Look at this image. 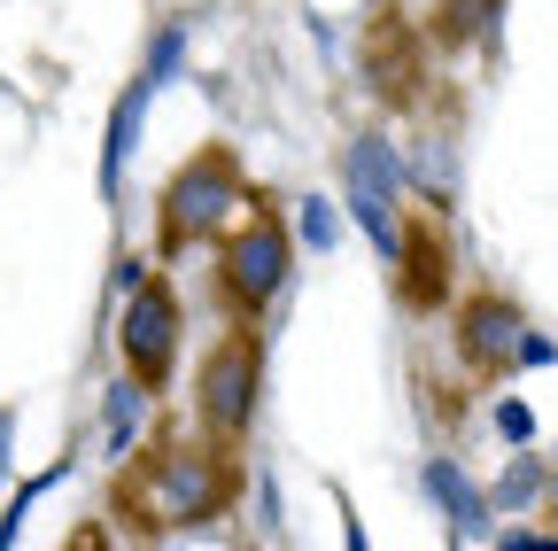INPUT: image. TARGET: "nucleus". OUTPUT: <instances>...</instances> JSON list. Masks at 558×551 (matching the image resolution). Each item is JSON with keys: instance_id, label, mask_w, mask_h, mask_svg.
I'll return each mask as SVG.
<instances>
[{"instance_id": "23", "label": "nucleus", "mask_w": 558, "mask_h": 551, "mask_svg": "<svg viewBox=\"0 0 558 551\" xmlns=\"http://www.w3.org/2000/svg\"><path fill=\"white\" fill-rule=\"evenodd\" d=\"M497 551H558V543H550V536H505Z\"/></svg>"}, {"instance_id": "7", "label": "nucleus", "mask_w": 558, "mask_h": 551, "mask_svg": "<svg viewBox=\"0 0 558 551\" xmlns=\"http://www.w3.org/2000/svg\"><path fill=\"white\" fill-rule=\"evenodd\" d=\"M520 303L512 296H497V288H481V296H465L458 303V319H450V342H458V358H465V373H481V381H505L512 373V342H520Z\"/></svg>"}, {"instance_id": "20", "label": "nucleus", "mask_w": 558, "mask_h": 551, "mask_svg": "<svg viewBox=\"0 0 558 551\" xmlns=\"http://www.w3.org/2000/svg\"><path fill=\"white\" fill-rule=\"evenodd\" d=\"M148 272H156L148 256H117V272H109V288H117V296H132L140 280H148Z\"/></svg>"}, {"instance_id": "21", "label": "nucleus", "mask_w": 558, "mask_h": 551, "mask_svg": "<svg viewBox=\"0 0 558 551\" xmlns=\"http://www.w3.org/2000/svg\"><path fill=\"white\" fill-rule=\"evenodd\" d=\"M62 551H109V528H101V520H86L78 536H70V543H62Z\"/></svg>"}, {"instance_id": "9", "label": "nucleus", "mask_w": 558, "mask_h": 551, "mask_svg": "<svg viewBox=\"0 0 558 551\" xmlns=\"http://www.w3.org/2000/svg\"><path fill=\"white\" fill-rule=\"evenodd\" d=\"M418 490H427V505L450 520V543H481V536H497V505H488V490L458 466V458H427L418 466Z\"/></svg>"}, {"instance_id": "12", "label": "nucleus", "mask_w": 558, "mask_h": 551, "mask_svg": "<svg viewBox=\"0 0 558 551\" xmlns=\"http://www.w3.org/2000/svg\"><path fill=\"white\" fill-rule=\"evenodd\" d=\"M435 39L442 47H497L505 39V0H435Z\"/></svg>"}, {"instance_id": "19", "label": "nucleus", "mask_w": 558, "mask_h": 551, "mask_svg": "<svg viewBox=\"0 0 558 551\" xmlns=\"http://www.w3.org/2000/svg\"><path fill=\"white\" fill-rule=\"evenodd\" d=\"M16 481V404H0V498Z\"/></svg>"}, {"instance_id": "14", "label": "nucleus", "mask_w": 558, "mask_h": 551, "mask_svg": "<svg viewBox=\"0 0 558 551\" xmlns=\"http://www.w3.org/2000/svg\"><path fill=\"white\" fill-rule=\"evenodd\" d=\"M186 39H194V32H186V16H163V24L148 32V62H140V79H148L156 94L186 71Z\"/></svg>"}, {"instance_id": "10", "label": "nucleus", "mask_w": 558, "mask_h": 551, "mask_svg": "<svg viewBox=\"0 0 558 551\" xmlns=\"http://www.w3.org/2000/svg\"><path fill=\"white\" fill-rule=\"evenodd\" d=\"M148 101H156V86H148V79H132V86L109 101V132H101V202H117V194H124L132 148H140V132H148Z\"/></svg>"}, {"instance_id": "15", "label": "nucleus", "mask_w": 558, "mask_h": 551, "mask_svg": "<svg viewBox=\"0 0 558 551\" xmlns=\"http://www.w3.org/2000/svg\"><path fill=\"white\" fill-rule=\"evenodd\" d=\"M295 249H311V256L341 249V202L333 194H303L295 202Z\"/></svg>"}, {"instance_id": "16", "label": "nucleus", "mask_w": 558, "mask_h": 551, "mask_svg": "<svg viewBox=\"0 0 558 551\" xmlns=\"http://www.w3.org/2000/svg\"><path fill=\"white\" fill-rule=\"evenodd\" d=\"M62 474H70V458H54L47 474H24V481H9V513H0V551H16V536H24V520H32V505L54 490Z\"/></svg>"}, {"instance_id": "6", "label": "nucleus", "mask_w": 558, "mask_h": 551, "mask_svg": "<svg viewBox=\"0 0 558 551\" xmlns=\"http://www.w3.org/2000/svg\"><path fill=\"white\" fill-rule=\"evenodd\" d=\"M179 350H186V303H179V288L163 272H148L117 311V358L148 396H163L171 373H179Z\"/></svg>"}, {"instance_id": "2", "label": "nucleus", "mask_w": 558, "mask_h": 551, "mask_svg": "<svg viewBox=\"0 0 558 551\" xmlns=\"http://www.w3.org/2000/svg\"><path fill=\"white\" fill-rule=\"evenodd\" d=\"M248 202L256 194H248V171L233 148H194L156 194V256L171 264L186 249H218L248 218Z\"/></svg>"}, {"instance_id": "3", "label": "nucleus", "mask_w": 558, "mask_h": 551, "mask_svg": "<svg viewBox=\"0 0 558 551\" xmlns=\"http://www.w3.org/2000/svg\"><path fill=\"white\" fill-rule=\"evenodd\" d=\"M295 280V226L271 211V202H248V218L218 241V296L241 326H256Z\"/></svg>"}, {"instance_id": "22", "label": "nucleus", "mask_w": 558, "mask_h": 551, "mask_svg": "<svg viewBox=\"0 0 558 551\" xmlns=\"http://www.w3.org/2000/svg\"><path fill=\"white\" fill-rule=\"evenodd\" d=\"M341 551H373V543H365V520H357V513H341Z\"/></svg>"}, {"instance_id": "17", "label": "nucleus", "mask_w": 558, "mask_h": 551, "mask_svg": "<svg viewBox=\"0 0 558 551\" xmlns=\"http://www.w3.org/2000/svg\"><path fill=\"white\" fill-rule=\"evenodd\" d=\"M543 366H558V334L520 326V342H512V373H543Z\"/></svg>"}, {"instance_id": "1", "label": "nucleus", "mask_w": 558, "mask_h": 551, "mask_svg": "<svg viewBox=\"0 0 558 551\" xmlns=\"http://www.w3.org/2000/svg\"><path fill=\"white\" fill-rule=\"evenodd\" d=\"M233 490H241V474L226 466V443L163 435V443L124 458V474H117V520L140 528V536H179V528L218 520L233 505Z\"/></svg>"}, {"instance_id": "8", "label": "nucleus", "mask_w": 558, "mask_h": 551, "mask_svg": "<svg viewBox=\"0 0 558 551\" xmlns=\"http://www.w3.org/2000/svg\"><path fill=\"white\" fill-rule=\"evenodd\" d=\"M388 264H396V296H403L411 311H442V296H450V280H458L442 218H403V249H396Z\"/></svg>"}, {"instance_id": "5", "label": "nucleus", "mask_w": 558, "mask_h": 551, "mask_svg": "<svg viewBox=\"0 0 558 551\" xmlns=\"http://www.w3.org/2000/svg\"><path fill=\"white\" fill-rule=\"evenodd\" d=\"M403 148L388 141V132H349V148H341V218H357V233L396 256L403 249Z\"/></svg>"}, {"instance_id": "24", "label": "nucleus", "mask_w": 558, "mask_h": 551, "mask_svg": "<svg viewBox=\"0 0 558 551\" xmlns=\"http://www.w3.org/2000/svg\"><path fill=\"white\" fill-rule=\"evenodd\" d=\"M543 505H550V520H558V466H550V490H543Z\"/></svg>"}, {"instance_id": "13", "label": "nucleus", "mask_w": 558, "mask_h": 551, "mask_svg": "<svg viewBox=\"0 0 558 551\" xmlns=\"http://www.w3.org/2000/svg\"><path fill=\"white\" fill-rule=\"evenodd\" d=\"M543 490H550V466H543V458H535V451L520 443V451L505 458V474L488 481V505H497L505 520H527V513L543 505Z\"/></svg>"}, {"instance_id": "18", "label": "nucleus", "mask_w": 558, "mask_h": 551, "mask_svg": "<svg viewBox=\"0 0 558 551\" xmlns=\"http://www.w3.org/2000/svg\"><path fill=\"white\" fill-rule=\"evenodd\" d=\"M488 420H497V435L520 451V443H535V411L520 404V396H497V411H488Z\"/></svg>"}, {"instance_id": "4", "label": "nucleus", "mask_w": 558, "mask_h": 551, "mask_svg": "<svg viewBox=\"0 0 558 551\" xmlns=\"http://www.w3.org/2000/svg\"><path fill=\"white\" fill-rule=\"evenodd\" d=\"M256 404H264V342H256V326L233 319L218 342H209L202 373H194V420H202L209 443L233 451L256 428Z\"/></svg>"}, {"instance_id": "11", "label": "nucleus", "mask_w": 558, "mask_h": 551, "mask_svg": "<svg viewBox=\"0 0 558 551\" xmlns=\"http://www.w3.org/2000/svg\"><path fill=\"white\" fill-rule=\"evenodd\" d=\"M148 404H156V396L140 388L132 373H117V381L101 388V451H109L117 466L140 451V428H148Z\"/></svg>"}]
</instances>
